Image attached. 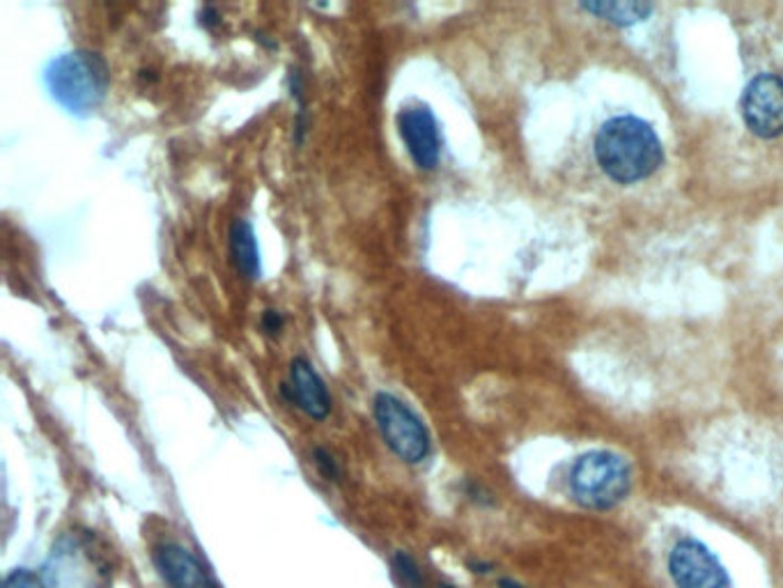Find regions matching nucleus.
Masks as SVG:
<instances>
[{
    "instance_id": "obj_1",
    "label": "nucleus",
    "mask_w": 783,
    "mask_h": 588,
    "mask_svg": "<svg viewBox=\"0 0 783 588\" xmlns=\"http://www.w3.org/2000/svg\"><path fill=\"white\" fill-rule=\"evenodd\" d=\"M595 162L618 184H637L660 171L664 147L646 120L618 115L595 134Z\"/></svg>"
},
{
    "instance_id": "obj_2",
    "label": "nucleus",
    "mask_w": 783,
    "mask_h": 588,
    "mask_svg": "<svg viewBox=\"0 0 783 588\" xmlns=\"http://www.w3.org/2000/svg\"><path fill=\"white\" fill-rule=\"evenodd\" d=\"M44 85L51 100L72 115L85 117L95 113L111 85V70L97 51L76 49L60 53L44 70Z\"/></svg>"
},
{
    "instance_id": "obj_3",
    "label": "nucleus",
    "mask_w": 783,
    "mask_h": 588,
    "mask_svg": "<svg viewBox=\"0 0 783 588\" xmlns=\"http://www.w3.org/2000/svg\"><path fill=\"white\" fill-rule=\"evenodd\" d=\"M42 588H111L113 568L95 536L65 534L51 547L40 570Z\"/></svg>"
},
{
    "instance_id": "obj_4",
    "label": "nucleus",
    "mask_w": 783,
    "mask_h": 588,
    "mask_svg": "<svg viewBox=\"0 0 783 588\" xmlns=\"http://www.w3.org/2000/svg\"><path fill=\"white\" fill-rule=\"evenodd\" d=\"M573 499L590 510H611L632 489L630 462L611 451H588L579 455L568 476Z\"/></svg>"
},
{
    "instance_id": "obj_5",
    "label": "nucleus",
    "mask_w": 783,
    "mask_h": 588,
    "mask_svg": "<svg viewBox=\"0 0 783 588\" xmlns=\"http://www.w3.org/2000/svg\"><path fill=\"white\" fill-rule=\"evenodd\" d=\"M372 416L384 444L404 464H421L432 453V437L423 419L389 391L374 393Z\"/></svg>"
},
{
    "instance_id": "obj_6",
    "label": "nucleus",
    "mask_w": 783,
    "mask_h": 588,
    "mask_svg": "<svg viewBox=\"0 0 783 588\" xmlns=\"http://www.w3.org/2000/svg\"><path fill=\"white\" fill-rule=\"evenodd\" d=\"M742 120L759 138H779L783 134V76L759 74L751 79L740 102Z\"/></svg>"
},
{
    "instance_id": "obj_7",
    "label": "nucleus",
    "mask_w": 783,
    "mask_h": 588,
    "mask_svg": "<svg viewBox=\"0 0 783 588\" xmlns=\"http://www.w3.org/2000/svg\"><path fill=\"white\" fill-rule=\"evenodd\" d=\"M669 575L678 588H731L724 564L697 538H680L671 547Z\"/></svg>"
},
{
    "instance_id": "obj_8",
    "label": "nucleus",
    "mask_w": 783,
    "mask_h": 588,
    "mask_svg": "<svg viewBox=\"0 0 783 588\" xmlns=\"http://www.w3.org/2000/svg\"><path fill=\"white\" fill-rule=\"evenodd\" d=\"M398 132L419 171H434L442 162V132L436 115L427 104L402 106L398 113Z\"/></svg>"
},
{
    "instance_id": "obj_9",
    "label": "nucleus",
    "mask_w": 783,
    "mask_h": 588,
    "mask_svg": "<svg viewBox=\"0 0 783 588\" xmlns=\"http://www.w3.org/2000/svg\"><path fill=\"white\" fill-rule=\"evenodd\" d=\"M278 391L292 408L303 412L310 421H327L333 410V400L327 389V382L318 373V368L303 354H297L290 361V378L280 382Z\"/></svg>"
},
{
    "instance_id": "obj_10",
    "label": "nucleus",
    "mask_w": 783,
    "mask_h": 588,
    "mask_svg": "<svg viewBox=\"0 0 783 588\" xmlns=\"http://www.w3.org/2000/svg\"><path fill=\"white\" fill-rule=\"evenodd\" d=\"M154 566L171 588H221L196 551L179 543H164L152 554Z\"/></svg>"
},
{
    "instance_id": "obj_11",
    "label": "nucleus",
    "mask_w": 783,
    "mask_h": 588,
    "mask_svg": "<svg viewBox=\"0 0 783 588\" xmlns=\"http://www.w3.org/2000/svg\"><path fill=\"white\" fill-rule=\"evenodd\" d=\"M228 249L235 269L246 281H260L262 278V256L258 235L248 219H235L228 230Z\"/></svg>"
},
{
    "instance_id": "obj_12",
    "label": "nucleus",
    "mask_w": 783,
    "mask_h": 588,
    "mask_svg": "<svg viewBox=\"0 0 783 588\" xmlns=\"http://www.w3.org/2000/svg\"><path fill=\"white\" fill-rule=\"evenodd\" d=\"M581 8L616 25L641 23L652 12L650 3H584Z\"/></svg>"
},
{
    "instance_id": "obj_13",
    "label": "nucleus",
    "mask_w": 783,
    "mask_h": 588,
    "mask_svg": "<svg viewBox=\"0 0 783 588\" xmlns=\"http://www.w3.org/2000/svg\"><path fill=\"white\" fill-rule=\"evenodd\" d=\"M288 90L290 97L297 106V115H295V134H292V143L295 147H301L310 127V115H308V100H306V81L299 68H290L288 74Z\"/></svg>"
},
{
    "instance_id": "obj_14",
    "label": "nucleus",
    "mask_w": 783,
    "mask_h": 588,
    "mask_svg": "<svg viewBox=\"0 0 783 588\" xmlns=\"http://www.w3.org/2000/svg\"><path fill=\"white\" fill-rule=\"evenodd\" d=\"M393 568H395V572H398V577H400L404 588H423L425 586V579H423V572H421L419 564L406 551H395Z\"/></svg>"
},
{
    "instance_id": "obj_15",
    "label": "nucleus",
    "mask_w": 783,
    "mask_h": 588,
    "mask_svg": "<svg viewBox=\"0 0 783 588\" xmlns=\"http://www.w3.org/2000/svg\"><path fill=\"white\" fill-rule=\"evenodd\" d=\"M312 464H316V467H318V472H320V476L324 478V481H331V483H340V478H342V472H340V467H338V462H336V457L327 451V448H322V446H318L316 451H312Z\"/></svg>"
},
{
    "instance_id": "obj_16",
    "label": "nucleus",
    "mask_w": 783,
    "mask_h": 588,
    "mask_svg": "<svg viewBox=\"0 0 783 588\" xmlns=\"http://www.w3.org/2000/svg\"><path fill=\"white\" fill-rule=\"evenodd\" d=\"M286 322H288L286 316L280 313L278 308H267V311H265L262 318H260V329H262V333H265L267 338H278L280 333H284Z\"/></svg>"
},
{
    "instance_id": "obj_17",
    "label": "nucleus",
    "mask_w": 783,
    "mask_h": 588,
    "mask_svg": "<svg viewBox=\"0 0 783 588\" xmlns=\"http://www.w3.org/2000/svg\"><path fill=\"white\" fill-rule=\"evenodd\" d=\"M3 588H35V579L28 570H14L12 575H8Z\"/></svg>"
},
{
    "instance_id": "obj_18",
    "label": "nucleus",
    "mask_w": 783,
    "mask_h": 588,
    "mask_svg": "<svg viewBox=\"0 0 783 588\" xmlns=\"http://www.w3.org/2000/svg\"><path fill=\"white\" fill-rule=\"evenodd\" d=\"M198 23L205 30H214L218 23H221V12H218L214 6H203L198 12Z\"/></svg>"
},
{
    "instance_id": "obj_19",
    "label": "nucleus",
    "mask_w": 783,
    "mask_h": 588,
    "mask_svg": "<svg viewBox=\"0 0 783 588\" xmlns=\"http://www.w3.org/2000/svg\"><path fill=\"white\" fill-rule=\"evenodd\" d=\"M498 588H524L519 581H515V579H498Z\"/></svg>"
},
{
    "instance_id": "obj_20",
    "label": "nucleus",
    "mask_w": 783,
    "mask_h": 588,
    "mask_svg": "<svg viewBox=\"0 0 783 588\" xmlns=\"http://www.w3.org/2000/svg\"><path fill=\"white\" fill-rule=\"evenodd\" d=\"M256 40H258L260 44H265L267 49H276V42H274V40H269L265 33H256Z\"/></svg>"
},
{
    "instance_id": "obj_21",
    "label": "nucleus",
    "mask_w": 783,
    "mask_h": 588,
    "mask_svg": "<svg viewBox=\"0 0 783 588\" xmlns=\"http://www.w3.org/2000/svg\"><path fill=\"white\" fill-rule=\"evenodd\" d=\"M440 588H455V586H449V584H442Z\"/></svg>"
}]
</instances>
